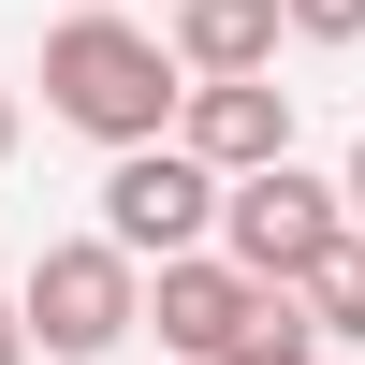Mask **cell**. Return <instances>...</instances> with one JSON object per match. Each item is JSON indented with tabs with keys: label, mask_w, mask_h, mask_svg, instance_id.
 Returning <instances> with one entry per match:
<instances>
[{
	"label": "cell",
	"mask_w": 365,
	"mask_h": 365,
	"mask_svg": "<svg viewBox=\"0 0 365 365\" xmlns=\"http://www.w3.org/2000/svg\"><path fill=\"white\" fill-rule=\"evenodd\" d=\"M44 117H73L103 161H132V146H175L190 73H175V44L146 15H58L44 29Z\"/></svg>",
	"instance_id": "6da1fadb"
},
{
	"label": "cell",
	"mask_w": 365,
	"mask_h": 365,
	"mask_svg": "<svg viewBox=\"0 0 365 365\" xmlns=\"http://www.w3.org/2000/svg\"><path fill=\"white\" fill-rule=\"evenodd\" d=\"M15 322H29V351H44V365H103V351L146 322V263L103 249V234H58V249H29Z\"/></svg>",
	"instance_id": "7a4b0ae2"
},
{
	"label": "cell",
	"mask_w": 365,
	"mask_h": 365,
	"mask_svg": "<svg viewBox=\"0 0 365 365\" xmlns=\"http://www.w3.org/2000/svg\"><path fill=\"white\" fill-rule=\"evenodd\" d=\"M322 249H351L336 175L278 161V175H234V190H220V263H249L263 292H307V278H322Z\"/></svg>",
	"instance_id": "3957f363"
},
{
	"label": "cell",
	"mask_w": 365,
	"mask_h": 365,
	"mask_svg": "<svg viewBox=\"0 0 365 365\" xmlns=\"http://www.w3.org/2000/svg\"><path fill=\"white\" fill-rule=\"evenodd\" d=\"M103 249H132L146 278H161V263H205L220 249V175L190 161V146H132V161H103Z\"/></svg>",
	"instance_id": "277c9868"
},
{
	"label": "cell",
	"mask_w": 365,
	"mask_h": 365,
	"mask_svg": "<svg viewBox=\"0 0 365 365\" xmlns=\"http://www.w3.org/2000/svg\"><path fill=\"white\" fill-rule=\"evenodd\" d=\"M175 146H190L220 190H234V175H278V161H292V88H278V73H249V88H190Z\"/></svg>",
	"instance_id": "5b68a950"
},
{
	"label": "cell",
	"mask_w": 365,
	"mask_h": 365,
	"mask_svg": "<svg viewBox=\"0 0 365 365\" xmlns=\"http://www.w3.org/2000/svg\"><path fill=\"white\" fill-rule=\"evenodd\" d=\"M161 44H175V73H190V88H249V73H278L292 15H278V0H175Z\"/></svg>",
	"instance_id": "8992f818"
},
{
	"label": "cell",
	"mask_w": 365,
	"mask_h": 365,
	"mask_svg": "<svg viewBox=\"0 0 365 365\" xmlns=\"http://www.w3.org/2000/svg\"><path fill=\"white\" fill-rule=\"evenodd\" d=\"M292 307L322 322V351H365V234H351V249H322V278L292 292Z\"/></svg>",
	"instance_id": "52a82bcc"
},
{
	"label": "cell",
	"mask_w": 365,
	"mask_h": 365,
	"mask_svg": "<svg viewBox=\"0 0 365 365\" xmlns=\"http://www.w3.org/2000/svg\"><path fill=\"white\" fill-rule=\"evenodd\" d=\"M292 44H365V0H278Z\"/></svg>",
	"instance_id": "ba28073f"
},
{
	"label": "cell",
	"mask_w": 365,
	"mask_h": 365,
	"mask_svg": "<svg viewBox=\"0 0 365 365\" xmlns=\"http://www.w3.org/2000/svg\"><path fill=\"white\" fill-rule=\"evenodd\" d=\"M336 205H351V234H365V132H351V161H336Z\"/></svg>",
	"instance_id": "9c48e42d"
},
{
	"label": "cell",
	"mask_w": 365,
	"mask_h": 365,
	"mask_svg": "<svg viewBox=\"0 0 365 365\" xmlns=\"http://www.w3.org/2000/svg\"><path fill=\"white\" fill-rule=\"evenodd\" d=\"M0 365H44V351H29V322H15V292H0Z\"/></svg>",
	"instance_id": "30bf717a"
},
{
	"label": "cell",
	"mask_w": 365,
	"mask_h": 365,
	"mask_svg": "<svg viewBox=\"0 0 365 365\" xmlns=\"http://www.w3.org/2000/svg\"><path fill=\"white\" fill-rule=\"evenodd\" d=\"M0 161H15V88H0Z\"/></svg>",
	"instance_id": "8fae6325"
},
{
	"label": "cell",
	"mask_w": 365,
	"mask_h": 365,
	"mask_svg": "<svg viewBox=\"0 0 365 365\" xmlns=\"http://www.w3.org/2000/svg\"><path fill=\"white\" fill-rule=\"evenodd\" d=\"M73 15H117V0H73Z\"/></svg>",
	"instance_id": "7c38bea8"
}]
</instances>
